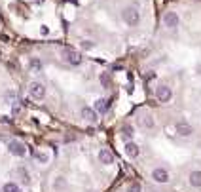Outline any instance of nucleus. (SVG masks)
Listing matches in <instances>:
<instances>
[{
  "label": "nucleus",
  "instance_id": "obj_6",
  "mask_svg": "<svg viewBox=\"0 0 201 192\" xmlns=\"http://www.w3.org/2000/svg\"><path fill=\"white\" fill-rule=\"evenodd\" d=\"M175 131L180 135V137H190V135L194 133L192 126H190V124H186V122H178L176 126H175Z\"/></svg>",
  "mask_w": 201,
  "mask_h": 192
},
{
  "label": "nucleus",
  "instance_id": "obj_19",
  "mask_svg": "<svg viewBox=\"0 0 201 192\" xmlns=\"http://www.w3.org/2000/svg\"><path fill=\"white\" fill-rule=\"evenodd\" d=\"M12 112H14V114H19V112H21V105H19V101H14V103H12Z\"/></svg>",
  "mask_w": 201,
  "mask_h": 192
},
{
  "label": "nucleus",
  "instance_id": "obj_23",
  "mask_svg": "<svg viewBox=\"0 0 201 192\" xmlns=\"http://www.w3.org/2000/svg\"><path fill=\"white\" fill-rule=\"evenodd\" d=\"M19 173H21V177H23V183H29V181H30L29 179V173L25 171V169H19Z\"/></svg>",
  "mask_w": 201,
  "mask_h": 192
},
{
  "label": "nucleus",
  "instance_id": "obj_1",
  "mask_svg": "<svg viewBox=\"0 0 201 192\" xmlns=\"http://www.w3.org/2000/svg\"><path fill=\"white\" fill-rule=\"evenodd\" d=\"M121 15H124V21L127 25H139V21H140V14L135 8H125L121 12Z\"/></svg>",
  "mask_w": 201,
  "mask_h": 192
},
{
  "label": "nucleus",
  "instance_id": "obj_12",
  "mask_svg": "<svg viewBox=\"0 0 201 192\" xmlns=\"http://www.w3.org/2000/svg\"><path fill=\"white\" fill-rule=\"evenodd\" d=\"M125 154H127L129 158H137V156H139V146H137L135 143H127V145H125Z\"/></svg>",
  "mask_w": 201,
  "mask_h": 192
},
{
  "label": "nucleus",
  "instance_id": "obj_9",
  "mask_svg": "<svg viewBox=\"0 0 201 192\" xmlns=\"http://www.w3.org/2000/svg\"><path fill=\"white\" fill-rule=\"evenodd\" d=\"M99 160H100V164L108 165V164H112V162H114V156H112V152H110V150L103 149V150L99 152Z\"/></svg>",
  "mask_w": 201,
  "mask_h": 192
},
{
  "label": "nucleus",
  "instance_id": "obj_13",
  "mask_svg": "<svg viewBox=\"0 0 201 192\" xmlns=\"http://www.w3.org/2000/svg\"><path fill=\"white\" fill-rule=\"evenodd\" d=\"M190 185L192 186H201V171H192L190 173Z\"/></svg>",
  "mask_w": 201,
  "mask_h": 192
},
{
  "label": "nucleus",
  "instance_id": "obj_24",
  "mask_svg": "<svg viewBox=\"0 0 201 192\" xmlns=\"http://www.w3.org/2000/svg\"><path fill=\"white\" fill-rule=\"evenodd\" d=\"M124 135L125 137H133V128H124Z\"/></svg>",
  "mask_w": 201,
  "mask_h": 192
},
{
  "label": "nucleus",
  "instance_id": "obj_7",
  "mask_svg": "<svg viewBox=\"0 0 201 192\" xmlns=\"http://www.w3.org/2000/svg\"><path fill=\"white\" fill-rule=\"evenodd\" d=\"M163 23H165L167 29H175V27L178 25V15H176V12H167V14L163 15Z\"/></svg>",
  "mask_w": 201,
  "mask_h": 192
},
{
  "label": "nucleus",
  "instance_id": "obj_20",
  "mask_svg": "<svg viewBox=\"0 0 201 192\" xmlns=\"http://www.w3.org/2000/svg\"><path fill=\"white\" fill-rule=\"evenodd\" d=\"M127 192H140V185L139 183H131L129 188H127Z\"/></svg>",
  "mask_w": 201,
  "mask_h": 192
},
{
  "label": "nucleus",
  "instance_id": "obj_22",
  "mask_svg": "<svg viewBox=\"0 0 201 192\" xmlns=\"http://www.w3.org/2000/svg\"><path fill=\"white\" fill-rule=\"evenodd\" d=\"M100 82H103L104 86H110V76L108 74H100Z\"/></svg>",
  "mask_w": 201,
  "mask_h": 192
},
{
  "label": "nucleus",
  "instance_id": "obj_17",
  "mask_svg": "<svg viewBox=\"0 0 201 192\" xmlns=\"http://www.w3.org/2000/svg\"><path fill=\"white\" fill-rule=\"evenodd\" d=\"M30 69H32V71H42V63H40L38 59H32V61H30Z\"/></svg>",
  "mask_w": 201,
  "mask_h": 192
},
{
  "label": "nucleus",
  "instance_id": "obj_25",
  "mask_svg": "<svg viewBox=\"0 0 201 192\" xmlns=\"http://www.w3.org/2000/svg\"><path fill=\"white\" fill-rule=\"evenodd\" d=\"M15 192H23V190H19V188H17V190H15Z\"/></svg>",
  "mask_w": 201,
  "mask_h": 192
},
{
  "label": "nucleus",
  "instance_id": "obj_21",
  "mask_svg": "<svg viewBox=\"0 0 201 192\" xmlns=\"http://www.w3.org/2000/svg\"><path fill=\"white\" fill-rule=\"evenodd\" d=\"M34 156L38 158V160H40L42 164H46V162H48V156H46V154H44V152H34Z\"/></svg>",
  "mask_w": 201,
  "mask_h": 192
},
{
  "label": "nucleus",
  "instance_id": "obj_2",
  "mask_svg": "<svg viewBox=\"0 0 201 192\" xmlns=\"http://www.w3.org/2000/svg\"><path fill=\"white\" fill-rule=\"evenodd\" d=\"M8 149H10V152H12L14 156H17V158H21V156L27 154V146L21 143V141H10L8 143Z\"/></svg>",
  "mask_w": 201,
  "mask_h": 192
},
{
  "label": "nucleus",
  "instance_id": "obj_14",
  "mask_svg": "<svg viewBox=\"0 0 201 192\" xmlns=\"http://www.w3.org/2000/svg\"><path fill=\"white\" fill-rule=\"evenodd\" d=\"M4 97H6V101H8L10 105H12L14 101H17V93H15V92H8V93H6Z\"/></svg>",
  "mask_w": 201,
  "mask_h": 192
},
{
  "label": "nucleus",
  "instance_id": "obj_4",
  "mask_svg": "<svg viewBox=\"0 0 201 192\" xmlns=\"http://www.w3.org/2000/svg\"><path fill=\"white\" fill-rule=\"evenodd\" d=\"M65 61L70 65H80L82 63V55L76 50H65Z\"/></svg>",
  "mask_w": 201,
  "mask_h": 192
},
{
  "label": "nucleus",
  "instance_id": "obj_3",
  "mask_svg": "<svg viewBox=\"0 0 201 192\" xmlns=\"http://www.w3.org/2000/svg\"><path fill=\"white\" fill-rule=\"evenodd\" d=\"M29 93L34 97V99H42L44 95H46V88H44V84H40V82H30Z\"/></svg>",
  "mask_w": 201,
  "mask_h": 192
},
{
  "label": "nucleus",
  "instance_id": "obj_16",
  "mask_svg": "<svg viewBox=\"0 0 201 192\" xmlns=\"http://www.w3.org/2000/svg\"><path fill=\"white\" fill-rule=\"evenodd\" d=\"M17 188H19V186H17L15 183H6V185H4V192H15Z\"/></svg>",
  "mask_w": 201,
  "mask_h": 192
},
{
  "label": "nucleus",
  "instance_id": "obj_5",
  "mask_svg": "<svg viewBox=\"0 0 201 192\" xmlns=\"http://www.w3.org/2000/svg\"><path fill=\"white\" fill-rule=\"evenodd\" d=\"M156 97H158L161 103H167V101H171V97H173L171 88H167V86H160V88H158V92H156Z\"/></svg>",
  "mask_w": 201,
  "mask_h": 192
},
{
  "label": "nucleus",
  "instance_id": "obj_8",
  "mask_svg": "<svg viewBox=\"0 0 201 192\" xmlns=\"http://www.w3.org/2000/svg\"><path fill=\"white\" fill-rule=\"evenodd\" d=\"M152 177H154L156 183H167V181H169V173H167L165 169H161V167H156L152 171Z\"/></svg>",
  "mask_w": 201,
  "mask_h": 192
},
{
  "label": "nucleus",
  "instance_id": "obj_15",
  "mask_svg": "<svg viewBox=\"0 0 201 192\" xmlns=\"http://www.w3.org/2000/svg\"><path fill=\"white\" fill-rule=\"evenodd\" d=\"M142 126H144V128H148V129H152V128H154V120H152L150 116L142 118Z\"/></svg>",
  "mask_w": 201,
  "mask_h": 192
},
{
  "label": "nucleus",
  "instance_id": "obj_18",
  "mask_svg": "<svg viewBox=\"0 0 201 192\" xmlns=\"http://www.w3.org/2000/svg\"><path fill=\"white\" fill-rule=\"evenodd\" d=\"M93 48H95V44H93V42H89V40H84V42H82V50L87 51V50H93Z\"/></svg>",
  "mask_w": 201,
  "mask_h": 192
},
{
  "label": "nucleus",
  "instance_id": "obj_11",
  "mask_svg": "<svg viewBox=\"0 0 201 192\" xmlns=\"http://www.w3.org/2000/svg\"><path fill=\"white\" fill-rule=\"evenodd\" d=\"M82 116H84V120H87V122H95V120H97V112H95L93 108H89V107H84V108H82Z\"/></svg>",
  "mask_w": 201,
  "mask_h": 192
},
{
  "label": "nucleus",
  "instance_id": "obj_10",
  "mask_svg": "<svg viewBox=\"0 0 201 192\" xmlns=\"http://www.w3.org/2000/svg\"><path fill=\"white\" fill-rule=\"evenodd\" d=\"M108 107H110L108 101H104V99H97V101H95V105H93V110L97 112V114H103V112H106Z\"/></svg>",
  "mask_w": 201,
  "mask_h": 192
}]
</instances>
